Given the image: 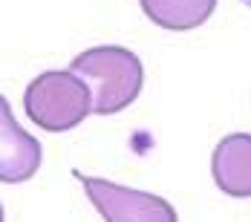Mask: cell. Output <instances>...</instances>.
I'll use <instances>...</instances> for the list:
<instances>
[{
  "label": "cell",
  "instance_id": "cell-6",
  "mask_svg": "<svg viewBox=\"0 0 251 222\" xmlns=\"http://www.w3.org/2000/svg\"><path fill=\"white\" fill-rule=\"evenodd\" d=\"M142 12L162 29L188 32L202 26L217 9V0H139Z\"/></svg>",
  "mask_w": 251,
  "mask_h": 222
},
{
  "label": "cell",
  "instance_id": "cell-1",
  "mask_svg": "<svg viewBox=\"0 0 251 222\" xmlns=\"http://www.w3.org/2000/svg\"><path fill=\"white\" fill-rule=\"evenodd\" d=\"M70 70L84 78L93 93V116H116L139 99L145 67L136 52L125 47H93L73 58Z\"/></svg>",
  "mask_w": 251,
  "mask_h": 222
},
{
  "label": "cell",
  "instance_id": "cell-4",
  "mask_svg": "<svg viewBox=\"0 0 251 222\" xmlns=\"http://www.w3.org/2000/svg\"><path fill=\"white\" fill-rule=\"evenodd\" d=\"M44 162V148L18 124L9 101L0 96V182H29Z\"/></svg>",
  "mask_w": 251,
  "mask_h": 222
},
{
  "label": "cell",
  "instance_id": "cell-5",
  "mask_svg": "<svg viewBox=\"0 0 251 222\" xmlns=\"http://www.w3.org/2000/svg\"><path fill=\"white\" fill-rule=\"evenodd\" d=\"M211 173L217 188L234 199L251 197V133L226 136L211 156Z\"/></svg>",
  "mask_w": 251,
  "mask_h": 222
},
{
  "label": "cell",
  "instance_id": "cell-3",
  "mask_svg": "<svg viewBox=\"0 0 251 222\" xmlns=\"http://www.w3.org/2000/svg\"><path fill=\"white\" fill-rule=\"evenodd\" d=\"M75 179L81 182L90 202L96 205V211L104 217V222H179L174 205L156 194L96 179L81 171H75Z\"/></svg>",
  "mask_w": 251,
  "mask_h": 222
},
{
  "label": "cell",
  "instance_id": "cell-7",
  "mask_svg": "<svg viewBox=\"0 0 251 222\" xmlns=\"http://www.w3.org/2000/svg\"><path fill=\"white\" fill-rule=\"evenodd\" d=\"M0 222H3V205H0Z\"/></svg>",
  "mask_w": 251,
  "mask_h": 222
},
{
  "label": "cell",
  "instance_id": "cell-2",
  "mask_svg": "<svg viewBox=\"0 0 251 222\" xmlns=\"http://www.w3.org/2000/svg\"><path fill=\"white\" fill-rule=\"evenodd\" d=\"M24 110L41 130L67 133L93 113V93L73 70H50L26 87Z\"/></svg>",
  "mask_w": 251,
  "mask_h": 222
}]
</instances>
